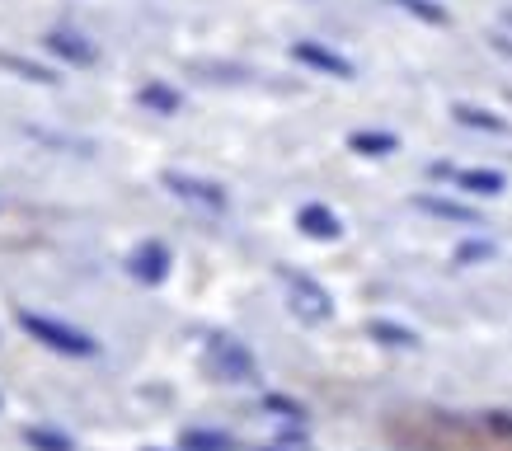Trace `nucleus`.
<instances>
[{"label":"nucleus","instance_id":"obj_1","mask_svg":"<svg viewBox=\"0 0 512 451\" xmlns=\"http://www.w3.org/2000/svg\"><path fill=\"white\" fill-rule=\"evenodd\" d=\"M19 329H24L29 339H38L43 348L62 353V358H90V353H99V343H94L90 334H85V329L62 325V320H52V315L19 311Z\"/></svg>","mask_w":512,"mask_h":451},{"label":"nucleus","instance_id":"obj_2","mask_svg":"<svg viewBox=\"0 0 512 451\" xmlns=\"http://www.w3.org/2000/svg\"><path fill=\"white\" fill-rule=\"evenodd\" d=\"M207 367H212V376H221V381H254V376H259L254 353L235 339H212L207 343Z\"/></svg>","mask_w":512,"mask_h":451},{"label":"nucleus","instance_id":"obj_3","mask_svg":"<svg viewBox=\"0 0 512 451\" xmlns=\"http://www.w3.org/2000/svg\"><path fill=\"white\" fill-rule=\"evenodd\" d=\"M282 282H287V296H292V311L301 315V320H329V296L320 282L301 278V273H282Z\"/></svg>","mask_w":512,"mask_h":451},{"label":"nucleus","instance_id":"obj_4","mask_svg":"<svg viewBox=\"0 0 512 451\" xmlns=\"http://www.w3.org/2000/svg\"><path fill=\"white\" fill-rule=\"evenodd\" d=\"M292 57H296L301 66L320 71V76L353 80V62H348V57H339V52H329L325 43H311V38H301V43H292Z\"/></svg>","mask_w":512,"mask_h":451},{"label":"nucleus","instance_id":"obj_5","mask_svg":"<svg viewBox=\"0 0 512 451\" xmlns=\"http://www.w3.org/2000/svg\"><path fill=\"white\" fill-rule=\"evenodd\" d=\"M165 188H170L174 198H184V203H198L207 212H226V193L217 184H207V179H193V174H165Z\"/></svg>","mask_w":512,"mask_h":451},{"label":"nucleus","instance_id":"obj_6","mask_svg":"<svg viewBox=\"0 0 512 451\" xmlns=\"http://www.w3.org/2000/svg\"><path fill=\"white\" fill-rule=\"evenodd\" d=\"M127 273L137 282H165L170 273V249L160 245V240H146V245L132 249V259H127Z\"/></svg>","mask_w":512,"mask_h":451},{"label":"nucleus","instance_id":"obj_7","mask_svg":"<svg viewBox=\"0 0 512 451\" xmlns=\"http://www.w3.org/2000/svg\"><path fill=\"white\" fill-rule=\"evenodd\" d=\"M43 43H47V52H57V57H62V62H71V66H94V62H99V52H94L90 38H80V33H71V29L43 33Z\"/></svg>","mask_w":512,"mask_h":451},{"label":"nucleus","instance_id":"obj_8","mask_svg":"<svg viewBox=\"0 0 512 451\" xmlns=\"http://www.w3.org/2000/svg\"><path fill=\"white\" fill-rule=\"evenodd\" d=\"M296 226L311 235V240H339L343 235V221L329 212V207H320V203H306L301 212H296Z\"/></svg>","mask_w":512,"mask_h":451},{"label":"nucleus","instance_id":"obj_9","mask_svg":"<svg viewBox=\"0 0 512 451\" xmlns=\"http://www.w3.org/2000/svg\"><path fill=\"white\" fill-rule=\"evenodd\" d=\"M0 66L15 71L19 80H33V85H57V71H52V66L29 62V57H19V52H0Z\"/></svg>","mask_w":512,"mask_h":451},{"label":"nucleus","instance_id":"obj_10","mask_svg":"<svg viewBox=\"0 0 512 451\" xmlns=\"http://www.w3.org/2000/svg\"><path fill=\"white\" fill-rule=\"evenodd\" d=\"M451 179H456V188L480 193V198H494V193H503V174H498V170H456Z\"/></svg>","mask_w":512,"mask_h":451},{"label":"nucleus","instance_id":"obj_11","mask_svg":"<svg viewBox=\"0 0 512 451\" xmlns=\"http://www.w3.org/2000/svg\"><path fill=\"white\" fill-rule=\"evenodd\" d=\"M137 99H141V109H151V113H179V90L174 85H160V80H151V85H141L137 90Z\"/></svg>","mask_w":512,"mask_h":451},{"label":"nucleus","instance_id":"obj_12","mask_svg":"<svg viewBox=\"0 0 512 451\" xmlns=\"http://www.w3.org/2000/svg\"><path fill=\"white\" fill-rule=\"evenodd\" d=\"M414 207H423V212H433V217H442V221H461V226H475V221H480L466 203H447V198H428V193L414 198Z\"/></svg>","mask_w":512,"mask_h":451},{"label":"nucleus","instance_id":"obj_13","mask_svg":"<svg viewBox=\"0 0 512 451\" xmlns=\"http://www.w3.org/2000/svg\"><path fill=\"white\" fill-rule=\"evenodd\" d=\"M451 118H456L461 127H475V132H508V123H503V118H494L489 109H475V104H456V109H451Z\"/></svg>","mask_w":512,"mask_h":451},{"label":"nucleus","instance_id":"obj_14","mask_svg":"<svg viewBox=\"0 0 512 451\" xmlns=\"http://www.w3.org/2000/svg\"><path fill=\"white\" fill-rule=\"evenodd\" d=\"M179 447H184V451H235L231 437L212 433V428H188V433L179 437Z\"/></svg>","mask_w":512,"mask_h":451},{"label":"nucleus","instance_id":"obj_15","mask_svg":"<svg viewBox=\"0 0 512 451\" xmlns=\"http://www.w3.org/2000/svg\"><path fill=\"white\" fill-rule=\"evenodd\" d=\"M367 334L381 343H390V348H419V334L414 329H404V325H390V320H372L367 325Z\"/></svg>","mask_w":512,"mask_h":451},{"label":"nucleus","instance_id":"obj_16","mask_svg":"<svg viewBox=\"0 0 512 451\" xmlns=\"http://www.w3.org/2000/svg\"><path fill=\"white\" fill-rule=\"evenodd\" d=\"M348 146H353L357 156H390V151H395V137H390V132H353Z\"/></svg>","mask_w":512,"mask_h":451},{"label":"nucleus","instance_id":"obj_17","mask_svg":"<svg viewBox=\"0 0 512 451\" xmlns=\"http://www.w3.org/2000/svg\"><path fill=\"white\" fill-rule=\"evenodd\" d=\"M390 5H400L404 15H414V19H423V24H437V29H442V24H447V10H442V5H437V0H390Z\"/></svg>","mask_w":512,"mask_h":451},{"label":"nucleus","instance_id":"obj_18","mask_svg":"<svg viewBox=\"0 0 512 451\" xmlns=\"http://www.w3.org/2000/svg\"><path fill=\"white\" fill-rule=\"evenodd\" d=\"M24 442H29L33 451H76L71 437L57 433V428H24Z\"/></svg>","mask_w":512,"mask_h":451},{"label":"nucleus","instance_id":"obj_19","mask_svg":"<svg viewBox=\"0 0 512 451\" xmlns=\"http://www.w3.org/2000/svg\"><path fill=\"white\" fill-rule=\"evenodd\" d=\"M264 409L268 414H278V419H292V423L306 419V405H296V400H287V395H264Z\"/></svg>","mask_w":512,"mask_h":451},{"label":"nucleus","instance_id":"obj_20","mask_svg":"<svg viewBox=\"0 0 512 451\" xmlns=\"http://www.w3.org/2000/svg\"><path fill=\"white\" fill-rule=\"evenodd\" d=\"M489 254H494V245L475 240V245H461V249H456V264H475V259H489Z\"/></svg>","mask_w":512,"mask_h":451},{"label":"nucleus","instance_id":"obj_21","mask_svg":"<svg viewBox=\"0 0 512 451\" xmlns=\"http://www.w3.org/2000/svg\"><path fill=\"white\" fill-rule=\"evenodd\" d=\"M489 47H494V52H503V57H512V15H508V24H503V29L489 33Z\"/></svg>","mask_w":512,"mask_h":451},{"label":"nucleus","instance_id":"obj_22","mask_svg":"<svg viewBox=\"0 0 512 451\" xmlns=\"http://www.w3.org/2000/svg\"><path fill=\"white\" fill-rule=\"evenodd\" d=\"M484 423H489L494 433H508L512 437V414H484Z\"/></svg>","mask_w":512,"mask_h":451},{"label":"nucleus","instance_id":"obj_23","mask_svg":"<svg viewBox=\"0 0 512 451\" xmlns=\"http://www.w3.org/2000/svg\"><path fill=\"white\" fill-rule=\"evenodd\" d=\"M259 451H306V442H273V447H259Z\"/></svg>","mask_w":512,"mask_h":451}]
</instances>
